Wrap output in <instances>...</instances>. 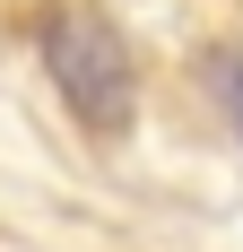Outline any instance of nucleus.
Returning <instances> with one entry per match:
<instances>
[{"label":"nucleus","instance_id":"nucleus-1","mask_svg":"<svg viewBox=\"0 0 243 252\" xmlns=\"http://www.w3.org/2000/svg\"><path fill=\"white\" fill-rule=\"evenodd\" d=\"M35 52H44L61 104H70L87 130H122L130 122L139 70H130V44H122L113 18H96V9H52V18L35 26Z\"/></svg>","mask_w":243,"mask_h":252},{"label":"nucleus","instance_id":"nucleus-2","mask_svg":"<svg viewBox=\"0 0 243 252\" xmlns=\"http://www.w3.org/2000/svg\"><path fill=\"white\" fill-rule=\"evenodd\" d=\"M209 87H217L226 122H235V139H243V52H217V61H209Z\"/></svg>","mask_w":243,"mask_h":252}]
</instances>
